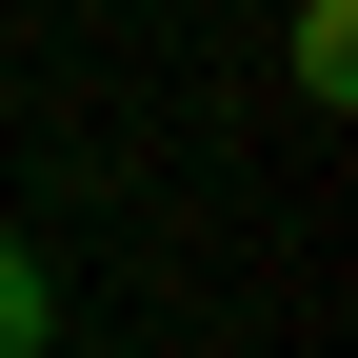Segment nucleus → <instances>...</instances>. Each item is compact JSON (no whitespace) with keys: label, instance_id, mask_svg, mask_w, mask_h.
I'll return each instance as SVG.
<instances>
[{"label":"nucleus","instance_id":"f257e3e1","mask_svg":"<svg viewBox=\"0 0 358 358\" xmlns=\"http://www.w3.org/2000/svg\"><path fill=\"white\" fill-rule=\"evenodd\" d=\"M0 358H60V279H40L20 219H0Z\"/></svg>","mask_w":358,"mask_h":358},{"label":"nucleus","instance_id":"f03ea898","mask_svg":"<svg viewBox=\"0 0 358 358\" xmlns=\"http://www.w3.org/2000/svg\"><path fill=\"white\" fill-rule=\"evenodd\" d=\"M299 100H358V20L338 0H299Z\"/></svg>","mask_w":358,"mask_h":358}]
</instances>
